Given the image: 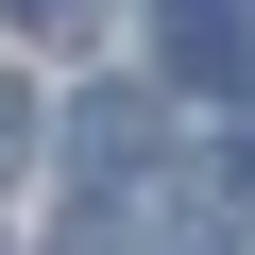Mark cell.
Masks as SVG:
<instances>
[{
  "label": "cell",
  "instance_id": "cell-1",
  "mask_svg": "<svg viewBox=\"0 0 255 255\" xmlns=\"http://www.w3.org/2000/svg\"><path fill=\"white\" fill-rule=\"evenodd\" d=\"M68 136H85V170H102V187H136V170H153V136H170V119H153L136 85H102V102L68 119Z\"/></svg>",
  "mask_w": 255,
  "mask_h": 255
},
{
  "label": "cell",
  "instance_id": "cell-2",
  "mask_svg": "<svg viewBox=\"0 0 255 255\" xmlns=\"http://www.w3.org/2000/svg\"><path fill=\"white\" fill-rule=\"evenodd\" d=\"M17 153H34V85L0 68V170H17Z\"/></svg>",
  "mask_w": 255,
  "mask_h": 255
}]
</instances>
